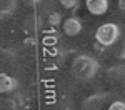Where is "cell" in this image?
<instances>
[{
    "label": "cell",
    "instance_id": "6da1fadb",
    "mask_svg": "<svg viewBox=\"0 0 125 110\" xmlns=\"http://www.w3.org/2000/svg\"><path fill=\"white\" fill-rule=\"evenodd\" d=\"M100 69L98 60L92 55H78L72 62V73L78 80H90L97 75Z\"/></svg>",
    "mask_w": 125,
    "mask_h": 110
},
{
    "label": "cell",
    "instance_id": "7a4b0ae2",
    "mask_svg": "<svg viewBox=\"0 0 125 110\" xmlns=\"http://www.w3.org/2000/svg\"><path fill=\"white\" fill-rule=\"evenodd\" d=\"M118 37H120V29H118L117 23H112V22L102 23L95 30V42H98L104 47L114 45L117 40H118Z\"/></svg>",
    "mask_w": 125,
    "mask_h": 110
},
{
    "label": "cell",
    "instance_id": "3957f363",
    "mask_svg": "<svg viewBox=\"0 0 125 110\" xmlns=\"http://www.w3.org/2000/svg\"><path fill=\"white\" fill-rule=\"evenodd\" d=\"M82 29H83L82 27V22L77 17H68L63 22V25H62V30H63V33L67 37H77L78 33L82 32Z\"/></svg>",
    "mask_w": 125,
    "mask_h": 110
},
{
    "label": "cell",
    "instance_id": "277c9868",
    "mask_svg": "<svg viewBox=\"0 0 125 110\" xmlns=\"http://www.w3.org/2000/svg\"><path fill=\"white\" fill-rule=\"evenodd\" d=\"M19 89V80L7 73H0V93H13Z\"/></svg>",
    "mask_w": 125,
    "mask_h": 110
},
{
    "label": "cell",
    "instance_id": "5b68a950",
    "mask_svg": "<svg viewBox=\"0 0 125 110\" xmlns=\"http://www.w3.org/2000/svg\"><path fill=\"white\" fill-rule=\"evenodd\" d=\"M85 7L92 15H104L108 10V0H85Z\"/></svg>",
    "mask_w": 125,
    "mask_h": 110
},
{
    "label": "cell",
    "instance_id": "8992f818",
    "mask_svg": "<svg viewBox=\"0 0 125 110\" xmlns=\"http://www.w3.org/2000/svg\"><path fill=\"white\" fill-rule=\"evenodd\" d=\"M19 0H0V17L12 15L17 9Z\"/></svg>",
    "mask_w": 125,
    "mask_h": 110
},
{
    "label": "cell",
    "instance_id": "52a82bcc",
    "mask_svg": "<svg viewBox=\"0 0 125 110\" xmlns=\"http://www.w3.org/2000/svg\"><path fill=\"white\" fill-rule=\"evenodd\" d=\"M78 2H80V0H60L62 7L67 9V10H75L78 7Z\"/></svg>",
    "mask_w": 125,
    "mask_h": 110
},
{
    "label": "cell",
    "instance_id": "ba28073f",
    "mask_svg": "<svg viewBox=\"0 0 125 110\" xmlns=\"http://www.w3.org/2000/svg\"><path fill=\"white\" fill-rule=\"evenodd\" d=\"M107 110H125V102H122V100H115V102H112V103L108 105Z\"/></svg>",
    "mask_w": 125,
    "mask_h": 110
},
{
    "label": "cell",
    "instance_id": "9c48e42d",
    "mask_svg": "<svg viewBox=\"0 0 125 110\" xmlns=\"http://www.w3.org/2000/svg\"><path fill=\"white\" fill-rule=\"evenodd\" d=\"M60 20H62V17H60V13H57V12H53V13H50V15H48V23H50V25H53V27L60 23Z\"/></svg>",
    "mask_w": 125,
    "mask_h": 110
},
{
    "label": "cell",
    "instance_id": "30bf717a",
    "mask_svg": "<svg viewBox=\"0 0 125 110\" xmlns=\"http://www.w3.org/2000/svg\"><path fill=\"white\" fill-rule=\"evenodd\" d=\"M22 2H23V5H27V7H35L40 0H22Z\"/></svg>",
    "mask_w": 125,
    "mask_h": 110
},
{
    "label": "cell",
    "instance_id": "8fae6325",
    "mask_svg": "<svg viewBox=\"0 0 125 110\" xmlns=\"http://www.w3.org/2000/svg\"><path fill=\"white\" fill-rule=\"evenodd\" d=\"M117 57H118L120 60H125V45L118 50V52H117Z\"/></svg>",
    "mask_w": 125,
    "mask_h": 110
},
{
    "label": "cell",
    "instance_id": "7c38bea8",
    "mask_svg": "<svg viewBox=\"0 0 125 110\" xmlns=\"http://www.w3.org/2000/svg\"><path fill=\"white\" fill-rule=\"evenodd\" d=\"M94 49H95L97 52H104V50H105L107 47H104V45H100L98 42H95V43H94Z\"/></svg>",
    "mask_w": 125,
    "mask_h": 110
},
{
    "label": "cell",
    "instance_id": "4fadbf2b",
    "mask_svg": "<svg viewBox=\"0 0 125 110\" xmlns=\"http://www.w3.org/2000/svg\"><path fill=\"white\" fill-rule=\"evenodd\" d=\"M118 9L122 12H125V0H118Z\"/></svg>",
    "mask_w": 125,
    "mask_h": 110
}]
</instances>
